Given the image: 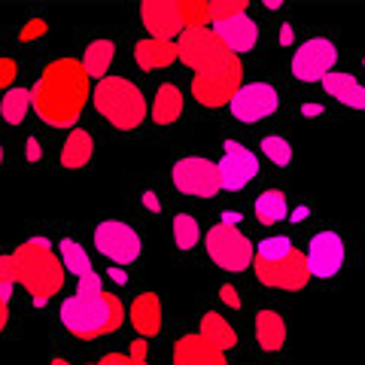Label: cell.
<instances>
[{
	"mask_svg": "<svg viewBox=\"0 0 365 365\" xmlns=\"http://www.w3.org/2000/svg\"><path fill=\"white\" fill-rule=\"evenodd\" d=\"M180 61L195 71L192 76V98L207 110L228 107L244 86V67L235 52L216 37L213 28H195L177 40Z\"/></svg>",
	"mask_w": 365,
	"mask_h": 365,
	"instance_id": "1",
	"label": "cell"
},
{
	"mask_svg": "<svg viewBox=\"0 0 365 365\" xmlns=\"http://www.w3.org/2000/svg\"><path fill=\"white\" fill-rule=\"evenodd\" d=\"M91 76L79 58H55L43 67L37 83L31 86L34 113L52 128H71L79 122L91 98Z\"/></svg>",
	"mask_w": 365,
	"mask_h": 365,
	"instance_id": "2",
	"label": "cell"
},
{
	"mask_svg": "<svg viewBox=\"0 0 365 365\" xmlns=\"http://www.w3.org/2000/svg\"><path fill=\"white\" fill-rule=\"evenodd\" d=\"M13 262L19 287H25V292L37 307L49 304L61 292L67 268L46 237H28L25 244H19L13 250Z\"/></svg>",
	"mask_w": 365,
	"mask_h": 365,
	"instance_id": "3",
	"label": "cell"
},
{
	"mask_svg": "<svg viewBox=\"0 0 365 365\" xmlns=\"http://www.w3.org/2000/svg\"><path fill=\"white\" fill-rule=\"evenodd\" d=\"M61 326L79 341H91L101 335H110L122 329V323L128 319V307H122V299H116L113 292H98L86 295L76 292L61 304Z\"/></svg>",
	"mask_w": 365,
	"mask_h": 365,
	"instance_id": "4",
	"label": "cell"
},
{
	"mask_svg": "<svg viewBox=\"0 0 365 365\" xmlns=\"http://www.w3.org/2000/svg\"><path fill=\"white\" fill-rule=\"evenodd\" d=\"M91 104L98 116L110 122L116 131H134L146 122V98L137 83L125 76H107L101 79L91 91Z\"/></svg>",
	"mask_w": 365,
	"mask_h": 365,
	"instance_id": "5",
	"label": "cell"
},
{
	"mask_svg": "<svg viewBox=\"0 0 365 365\" xmlns=\"http://www.w3.org/2000/svg\"><path fill=\"white\" fill-rule=\"evenodd\" d=\"M140 21L150 37L180 40L182 34L210 25V0H146Z\"/></svg>",
	"mask_w": 365,
	"mask_h": 365,
	"instance_id": "6",
	"label": "cell"
},
{
	"mask_svg": "<svg viewBox=\"0 0 365 365\" xmlns=\"http://www.w3.org/2000/svg\"><path fill=\"white\" fill-rule=\"evenodd\" d=\"M204 250L213 259V265H220L222 271H232V274L253 268L256 262V250L250 244V237L244 232H237V225H228V222H216L213 228H207Z\"/></svg>",
	"mask_w": 365,
	"mask_h": 365,
	"instance_id": "7",
	"label": "cell"
},
{
	"mask_svg": "<svg viewBox=\"0 0 365 365\" xmlns=\"http://www.w3.org/2000/svg\"><path fill=\"white\" fill-rule=\"evenodd\" d=\"M253 274L262 287L268 289H283V292H299L311 283V265H307V253L302 250H289L280 259H256Z\"/></svg>",
	"mask_w": 365,
	"mask_h": 365,
	"instance_id": "8",
	"label": "cell"
},
{
	"mask_svg": "<svg viewBox=\"0 0 365 365\" xmlns=\"http://www.w3.org/2000/svg\"><path fill=\"white\" fill-rule=\"evenodd\" d=\"M170 180H174L177 192L189 198H213L222 189L220 162H210L204 155H182L170 168Z\"/></svg>",
	"mask_w": 365,
	"mask_h": 365,
	"instance_id": "9",
	"label": "cell"
},
{
	"mask_svg": "<svg viewBox=\"0 0 365 365\" xmlns=\"http://www.w3.org/2000/svg\"><path fill=\"white\" fill-rule=\"evenodd\" d=\"M95 247L101 256H107L113 265H131L140 259V235L122 220H104L95 228Z\"/></svg>",
	"mask_w": 365,
	"mask_h": 365,
	"instance_id": "10",
	"label": "cell"
},
{
	"mask_svg": "<svg viewBox=\"0 0 365 365\" xmlns=\"http://www.w3.org/2000/svg\"><path fill=\"white\" fill-rule=\"evenodd\" d=\"M335 58H338V49H335L332 40L311 37V40H304L292 55V76L302 79V83H317V79L323 83V79L332 73Z\"/></svg>",
	"mask_w": 365,
	"mask_h": 365,
	"instance_id": "11",
	"label": "cell"
},
{
	"mask_svg": "<svg viewBox=\"0 0 365 365\" xmlns=\"http://www.w3.org/2000/svg\"><path fill=\"white\" fill-rule=\"evenodd\" d=\"M277 104L280 98L271 83H244L235 101L228 104V110H232V116L237 122H259V119H268L277 110Z\"/></svg>",
	"mask_w": 365,
	"mask_h": 365,
	"instance_id": "12",
	"label": "cell"
},
{
	"mask_svg": "<svg viewBox=\"0 0 365 365\" xmlns=\"http://www.w3.org/2000/svg\"><path fill=\"white\" fill-rule=\"evenodd\" d=\"M347 250H344V237L338 232H317L307 244V265H311V274L319 280L335 277V274L344 268Z\"/></svg>",
	"mask_w": 365,
	"mask_h": 365,
	"instance_id": "13",
	"label": "cell"
},
{
	"mask_svg": "<svg viewBox=\"0 0 365 365\" xmlns=\"http://www.w3.org/2000/svg\"><path fill=\"white\" fill-rule=\"evenodd\" d=\"M259 174V158L256 153H250L247 146H241L237 140H228L222 158H220V177H222V189L237 192L244 189L247 182H253Z\"/></svg>",
	"mask_w": 365,
	"mask_h": 365,
	"instance_id": "14",
	"label": "cell"
},
{
	"mask_svg": "<svg viewBox=\"0 0 365 365\" xmlns=\"http://www.w3.org/2000/svg\"><path fill=\"white\" fill-rule=\"evenodd\" d=\"M170 359L174 365H228L225 350L201 332L180 335L174 341V350H170Z\"/></svg>",
	"mask_w": 365,
	"mask_h": 365,
	"instance_id": "15",
	"label": "cell"
},
{
	"mask_svg": "<svg viewBox=\"0 0 365 365\" xmlns=\"http://www.w3.org/2000/svg\"><path fill=\"white\" fill-rule=\"evenodd\" d=\"M216 37L225 43L228 52H235L237 58L247 52L256 49L259 43V25L250 16H237V19H228V21H220V25H213Z\"/></svg>",
	"mask_w": 365,
	"mask_h": 365,
	"instance_id": "16",
	"label": "cell"
},
{
	"mask_svg": "<svg viewBox=\"0 0 365 365\" xmlns=\"http://www.w3.org/2000/svg\"><path fill=\"white\" fill-rule=\"evenodd\" d=\"M162 299L155 292H140L128 304V323L140 338H155L162 332Z\"/></svg>",
	"mask_w": 365,
	"mask_h": 365,
	"instance_id": "17",
	"label": "cell"
},
{
	"mask_svg": "<svg viewBox=\"0 0 365 365\" xmlns=\"http://www.w3.org/2000/svg\"><path fill=\"white\" fill-rule=\"evenodd\" d=\"M134 61L143 71H165L174 61H180V46L177 40H162V37H143L134 43Z\"/></svg>",
	"mask_w": 365,
	"mask_h": 365,
	"instance_id": "18",
	"label": "cell"
},
{
	"mask_svg": "<svg viewBox=\"0 0 365 365\" xmlns=\"http://www.w3.org/2000/svg\"><path fill=\"white\" fill-rule=\"evenodd\" d=\"M256 344L259 350L265 353H277L287 347V319H283L280 311H274V307H262L256 314Z\"/></svg>",
	"mask_w": 365,
	"mask_h": 365,
	"instance_id": "19",
	"label": "cell"
},
{
	"mask_svg": "<svg viewBox=\"0 0 365 365\" xmlns=\"http://www.w3.org/2000/svg\"><path fill=\"white\" fill-rule=\"evenodd\" d=\"M182 116V91L174 83H162L153 95V104H150V119L158 128H168Z\"/></svg>",
	"mask_w": 365,
	"mask_h": 365,
	"instance_id": "20",
	"label": "cell"
},
{
	"mask_svg": "<svg viewBox=\"0 0 365 365\" xmlns=\"http://www.w3.org/2000/svg\"><path fill=\"white\" fill-rule=\"evenodd\" d=\"M323 88H326L329 98L341 101L344 107H350V110H365V86H362L353 73L332 71V73L323 79Z\"/></svg>",
	"mask_w": 365,
	"mask_h": 365,
	"instance_id": "21",
	"label": "cell"
},
{
	"mask_svg": "<svg viewBox=\"0 0 365 365\" xmlns=\"http://www.w3.org/2000/svg\"><path fill=\"white\" fill-rule=\"evenodd\" d=\"M91 155H95V140H91V134L86 128H73L67 134V140L61 146V168L64 170H79L91 162Z\"/></svg>",
	"mask_w": 365,
	"mask_h": 365,
	"instance_id": "22",
	"label": "cell"
},
{
	"mask_svg": "<svg viewBox=\"0 0 365 365\" xmlns=\"http://www.w3.org/2000/svg\"><path fill=\"white\" fill-rule=\"evenodd\" d=\"M116 58V43L113 40H91L83 52V67L91 79H107L110 76V64Z\"/></svg>",
	"mask_w": 365,
	"mask_h": 365,
	"instance_id": "23",
	"label": "cell"
},
{
	"mask_svg": "<svg viewBox=\"0 0 365 365\" xmlns=\"http://www.w3.org/2000/svg\"><path fill=\"white\" fill-rule=\"evenodd\" d=\"M253 213H256V220H259L262 225H277V222L287 220L289 201H287V195H283L280 189H265V192H262V195L256 198Z\"/></svg>",
	"mask_w": 365,
	"mask_h": 365,
	"instance_id": "24",
	"label": "cell"
},
{
	"mask_svg": "<svg viewBox=\"0 0 365 365\" xmlns=\"http://www.w3.org/2000/svg\"><path fill=\"white\" fill-rule=\"evenodd\" d=\"M28 110H34L31 104V88H9L4 91V101H0V116L6 125H21L28 116Z\"/></svg>",
	"mask_w": 365,
	"mask_h": 365,
	"instance_id": "25",
	"label": "cell"
},
{
	"mask_svg": "<svg viewBox=\"0 0 365 365\" xmlns=\"http://www.w3.org/2000/svg\"><path fill=\"white\" fill-rule=\"evenodd\" d=\"M201 335H207L210 341H216L222 350H235L237 347V332L232 326H228V319L220 317L216 311H207L201 317V329H198Z\"/></svg>",
	"mask_w": 365,
	"mask_h": 365,
	"instance_id": "26",
	"label": "cell"
},
{
	"mask_svg": "<svg viewBox=\"0 0 365 365\" xmlns=\"http://www.w3.org/2000/svg\"><path fill=\"white\" fill-rule=\"evenodd\" d=\"M58 256L64 262V268L76 274V277H88V274H95V268H91V259L86 253V247L76 241V237H64V241L58 244Z\"/></svg>",
	"mask_w": 365,
	"mask_h": 365,
	"instance_id": "27",
	"label": "cell"
},
{
	"mask_svg": "<svg viewBox=\"0 0 365 365\" xmlns=\"http://www.w3.org/2000/svg\"><path fill=\"white\" fill-rule=\"evenodd\" d=\"M201 241V225L192 213H177L174 216V244L177 250H192Z\"/></svg>",
	"mask_w": 365,
	"mask_h": 365,
	"instance_id": "28",
	"label": "cell"
},
{
	"mask_svg": "<svg viewBox=\"0 0 365 365\" xmlns=\"http://www.w3.org/2000/svg\"><path fill=\"white\" fill-rule=\"evenodd\" d=\"M262 153H265L268 162H274L277 168H287L292 162V143L280 134H268L265 140H262Z\"/></svg>",
	"mask_w": 365,
	"mask_h": 365,
	"instance_id": "29",
	"label": "cell"
},
{
	"mask_svg": "<svg viewBox=\"0 0 365 365\" xmlns=\"http://www.w3.org/2000/svg\"><path fill=\"white\" fill-rule=\"evenodd\" d=\"M247 0H210V25H220V21L247 16Z\"/></svg>",
	"mask_w": 365,
	"mask_h": 365,
	"instance_id": "30",
	"label": "cell"
},
{
	"mask_svg": "<svg viewBox=\"0 0 365 365\" xmlns=\"http://www.w3.org/2000/svg\"><path fill=\"white\" fill-rule=\"evenodd\" d=\"M289 250H295L289 237H283V235H277V237H265V241L256 247V259H280V256H287Z\"/></svg>",
	"mask_w": 365,
	"mask_h": 365,
	"instance_id": "31",
	"label": "cell"
},
{
	"mask_svg": "<svg viewBox=\"0 0 365 365\" xmlns=\"http://www.w3.org/2000/svg\"><path fill=\"white\" fill-rule=\"evenodd\" d=\"M95 365H146V359L131 356V353H107V356H101Z\"/></svg>",
	"mask_w": 365,
	"mask_h": 365,
	"instance_id": "32",
	"label": "cell"
},
{
	"mask_svg": "<svg viewBox=\"0 0 365 365\" xmlns=\"http://www.w3.org/2000/svg\"><path fill=\"white\" fill-rule=\"evenodd\" d=\"M107 287H104V280L98 277V271L95 274H88V277H79V287H76V292H86V295H98V292H104Z\"/></svg>",
	"mask_w": 365,
	"mask_h": 365,
	"instance_id": "33",
	"label": "cell"
},
{
	"mask_svg": "<svg viewBox=\"0 0 365 365\" xmlns=\"http://www.w3.org/2000/svg\"><path fill=\"white\" fill-rule=\"evenodd\" d=\"M13 79H16V61L9 58H0V86H4V91L13 88Z\"/></svg>",
	"mask_w": 365,
	"mask_h": 365,
	"instance_id": "34",
	"label": "cell"
},
{
	"mask_svg": "<svg viewBox=\"0 0 365 365\" xmlns=\"http://www.w3.org/2000/svg\"><path fill=\"white\" fill-rule=\"evenodd\" d=\"M46 31H49V25H46L43 19H34V21H28V25L19 31V37L21 40H34V37H40V34H46Z\"/></svg>",
	"mask_w": 365,
	"mask_h": 365,
	"instance_id": "35",
	"label": "cell"
},
{
	"mask_svg": "<svg viewBox=\"0 0 365 365\" xmlns=\"http://www.w3.org/2000/svg\"><path fill=\"white\" fill-rule=\"evenodd\" d=\"M220 299H222V304L232 307V311L241 307V299H237V289L232 287V283H222V287H220Z\"/></svg>",
	"mask_w": 365,
	"mask_h": 365,
	"instance_id": "36",
	"label": "cell"
},
{
	"mask_svg": "<svg viewBox=\"0 0 365 365\" xmlns=\"http://www.w3.org/2000/svg\"><path fill=\"white\" fill-rule=\"evenodd\" d=\"M146 353H150V341H146V338H140V341H134V344H131V356L146 359Z\"/></svg>",
	"mask_w": 365,
	"mask_h": 365,
	"instance_id": "37",
	"label": "cell"
},
{
	"mask_svg": "<svg viewBox=\"0 0 365 365\" xmlns=\"http://www.w3.org/2000/svg\"><path fill=\"white\" fill-rule=\"evenodd\" d=\"M143 207H146V210H153V213H158V210H162V204H158L155 192H143Z\"/></svg>",
	"mask_w": 365,
	"mask_h": 365,
	"instance_id": "38",
	"label": "cell"
},
{
	"mask_svg": "<svg viewBox=\"0 0 365 365\" xmlns=\"http://www.w3.org/2000/svg\"><path fill=\"white\" fill-rule=\"evenodd\" d=\"M28 162H40V143H37V137H31V140H28Z\"/></svg>",
	"mask_w": 365,
	"mask_h": 365,
	"instance_id": "39",
	"label": "cell"
},
{
	"mask_svg": "<svg viewBox=\"0 0 365 365\" xmlns=\"http://www.w3.org/2000/svg\"><path fill=\"white\" fill-rule=\"evenodd\" d=\"M292 37H295V34H292V25H280V46H289Z\"/></svg>",
	"mask_w": 365,
	"mask_h": 365,
	"instance_id": "40",
	"label": "cell"
},
{
	"mask_svg": "<svg viewBox=\"0 0 365 365\" xmlns=\"http://www.w3.org/2000/svg\"><path fill=\"white\" fill-rule=\"evenodd\" d=\"M110 277L116 280V283H122V287H125V283H128V274H125L122 268H110Z\"/></svg>",
	"mask_w": 365,
	"mask_h": 365,
	"instance_id": "41",
	"label": "cell"
},
{
	"mask_svg": "<svg viewBox=\"0 0 365 365\" xmlns=\"http://www.w3.org/2000/svg\"><path fill=\"white\" fill-rule=\"evenodd\" d=\"M302 110L307 113V116H319V113H323V107H319V104H304Z\"/></svg>",
	"mask_w": 365,
	"mask_h": 365,
	"instance_id": "42",
	"label": "cell"
},
{
	"mask_svg": "<svg viewBox=\"0 0 365 365\" xmlns=\"http://www.w3.org/2000/svg\"><path fill=\"white\" fill-rule=\"evenodd\" d=\"M222 222H228V225H237V213H225V220Z\"/></svg>",
	"mask_w": 365,
	"mask_h": 365,
	"instance_id": "43",
	"label": "cell"
},
{
	"mask_svg": "<svg viewBox=\"0 0 365 365\" xmlns=\"http://www.w3.org/2000/svg\"><path fill=\"white\" fill-rule=\"evenodd\" d=\"M52 365H71V362H64V359H52Z\"/></svg>",
	"mask_w": 365,
	"mask_h": 365,
	"instance_id": "44",
	"label": "cell"
},
{
	"mask_svg": "<svg viewBox=\"0 0 365 365\" xmlns=\"http://www.w3.org/2000/svg\"><path fill=\"white\" fill-rule=\"evenodd\" d=\"M88 365H95V362H88Z\"/></svg>",
	"mask_w": 365,
	"mask_h": 365,
	"instance_id": "45",
	"label": "cell"
}]
</instances>
